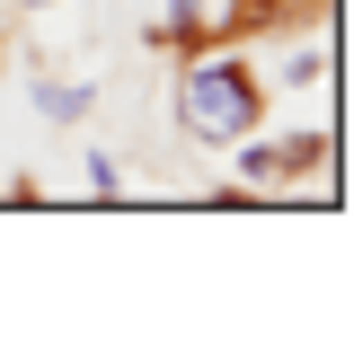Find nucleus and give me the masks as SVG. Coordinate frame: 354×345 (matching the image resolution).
Segmentation results:
<instances>
[{"instance_id": "nucleus-1", "label": "nucleus", "mask_w": 354, "mask_h": 345, "mask_svg": "<svg viewBox=\"0 0 354 345\" xmlns=\"http://www.w3.org/2000/svg\"><path fill=\"white\" fill-rule=\"evenodd\" d=\"M257 106H266V88H257V71H248L239 53H204V62L177 80V124L195 133L204 151H230V142H248Z\"/></svg>"}, {"instance_id": "nucleus-2", "label": "nucleus", "mask_w": 354, "mask_h": 345, "mask_svg": "<svg viewBox=\"0 0 354 345\" xmlns=\"http://www.w3.org/2000/svg\"><path fill=\"white\" fill-rule=\"evenodd\" d=\"M88 97H97L88 80H36V115H53V124H71V115H88Z\"/></svg>"}, {"instance_id": "nucleus-3", "label": "nucleus", "mask_w": 354, "mask_h": 345, "mask_svg": "<svg viewBox=\"0 0 354 345\" xmlns=\"http://www.w3.org/2000/svg\"><path fill=\"white\" fill-rule=\"evenodd\" d=\"M27 9H53V0H27Z\"/></svg>"}]
</instances>
